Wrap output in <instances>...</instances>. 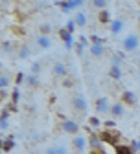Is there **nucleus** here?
<instances>
[{
	"label": "nucleus",
	"instance_id": "obj_35",
	"mask_svg": "<svg viewBox=\"0 0 140 154\" xmlns=\"http://www.w3.org/2000/svg\"><path fill=\"white\" fill-rule=\"evenodd\" d=\"M31 73H33V75L41 73V63H33V64H31Z\"/></svg>",
	"mask_w": 140,
	"mask_h": 154
},
{
	"label": "nucleus",
	"instance_id": "obj_12",
	"mask_svg": "<svg viewBox=\"0 0 140 154\" xmlns=\"http://www.w3.org/2000/svg\"><path fill=\"white\" fill-rule=\"evenodd\" d=\"M35 44H37L39 48H43V50H50V46H52V37L39 33V35L35 37Z\"/></svg>",
	"mask_w": 140,
	"mask_h": 154
},
{
	"label": "nucleus",
	"instance_id": "obj_30",
	"mask_svg": "<svg viewBox=\"0 0 140 154\" xmlns=\"http://www.w3.org/2000/svg\"><path fill=\"white\" fill-rule=\"evenodd\" d=\"M65 28H67V31H70V33L74 35V31L77 29V24H76V20H74V18H70V20L67 22V26H65Z\"/></svg>",
	"mask_w": 140,
	"mask_h": 154
},
{
	"label": "nucleus",
	"instance_id": "obj_6",
	"mask_svg": "<svg viewBox=\"0 0 140 154\" xmlns=\"http://www.w3.org/2000/svg\"><path fill=\"white\" fill-rule=\"evenodd\" d=\"M111 105H112V103H109L107 97H98L96 103H94L98 114H109V112H111Z\"/></svg>",
	"mask_w": 140,
	"mask_h": 154
},
{
	"label": "nucleus",
	"instance_id": "obj_15",
	"mask_svg": "<svg viewBox=\"0 0 140 154\" xmlns=\"http://www.w3.org/2000/svg\"><path fill=\"white\" fill-rule=\"evenodd\" d=\"M124 59H125V53H124V51H116V53H112V55H111V66L122 68Z\"/></svg>",
	"mask_w": 140,
	"mask_h": 154
},
{
	"label": "nucleus",
	"instance_id": "obj_21",
	"mask_svg": "<svg viewBox=\"0 0 140 154\" xmlns=\"http://www.w3.org/2000/svg\"><path fill=\"white\" fill-rule=\"evenodd\" d=\"M8 118H9V110L4 108L2 114H0V128L2 130H8Z\"/></svg>",
	"mask_w": 140,
	"mask_h": 154
},
{
	"label": "nucleus",
	"instance_id": "obj_16",
	"mask_svg": "<svg viewBox=\"0 0 140 154\" xmlns=\"http://www.w3.org/2000/svg\"><path fill=\"white\" fill-rule=\"evenodd\" d=\"M112 20H114V18L111 17L109 9H103V11H99V13H98V22H99V24H103V26H109Z\"/></svg>",
	"mask_w": 140,
	"mask_h": 154
},
{
	"label": "nucleus",
	"instance_id": "obj_36",
	"mask_svg": "<svg viewBox=\"0 0 140 154\" xmlns=\"http://www.w3.org/2000/svg\"><path fill=\"white\" fill-rule=\"evenodd\" d=\"M44 154H59V147H57V145H50Z\"/></svg>",
	"mask_w": 140,
	"mask_h": 154
},
{
	"label": "nucleus",
	"instance_id": "obj_26",
	"mask_svg": "<svg viewBox=\"0 0 140 154\" xmlns=\"http://www.w3.org/2000/svg\"><path fill=\"white\" fill-rule=\"evenodd\" d=\"M13 50H15V46L11 41H2V51L4 53H13Z\"/></svg>",
	"mask_w": 140,
	"mask_h": 154
},
{
	"label": "nucleus",
	"instance_id": "obj_37",
	"mask_svg": "<svg viewBox=\"0 0 140 154\" xmlns=\"http://www.w3.org/2000/svg\"><path fill=\"white\" fill-rule=\"evenodd\" d=\"M63 86H65V88H72V86H74V79L65 77V79H63Z\"/></svg>",
	"mask_w": 140,
	"mask_h": 154
},
{
	"label": "nucleus",
	"instance_id": "obj_9",
	"mask_svg": "<svg viewBox=\"0 0 140 154\" xmlns=\"http://www.w3.org/2000/svg\"><path fill=\"white\" fill-rule=\"evenodd\" d=\"M61 128H63L67 134H74V136H77V134H79V125H77L74 119H63Z\"/></svg>",
	"mask_w": 140,
	"mask_h": 154
},
{
	"label": "nucleus",
	"instance_id": "obj_41",
	"mask_svg": "<svg viewBox=\"0 0 140 154\" xmlns=\"http://www.w3.org/2000/svg\"><path fill=\"white\" fill-rule=\"evenodd\" d=\"M138 22H140V11H138Z\"/></svg>",
	"mask_w": 140,
	"mask_h": 154
},
{
	"label": "nucleus",
	"instance_id": "obj_34",
	"mask_svg": "<svg viewBox=\"0 0 140 154\" xmlns=\"http://www.w3.org/2000/svg\"><path fill=\"white\" fill-rule=\"evenodd\" d=\"M74 50H76V53H77L79 57H81V55H83V50H85V46H83L81 42L77 41V42H76V48H74Z\"/></svg>",
	"mask_w": 140,
	"mask_h": 154
},
{
	"label": "nucleus",
	"instance_id": "obj_22",
	"mask_svg": "<svg viewBox=\"0 0 140 154\" xmlns=\"http://www.w3.org/2000/svg\"><path fill=\"white\" fill-rule=\"evenodd\" d=\"M114 150H116V154H135L131 145H118V147H114Z\"/></svg>",
	"mask_w": 140,
	"mask_h": 154
},
{
	"label": "nucleus",
	"instance_id": "obj_1",
	"mask_svg": "<svg viewBox=\"0 0 140 154\" xmlns=\"http://www.w3.org/2000/svg\"><path fill=\"white\" fill-rule=\"evenodd\" d=\"M140 46V37L136 33H129L127 37H124V41H122V51L124 53H133L136 51Z\"/></svg>",
	"mask_w": 140,
	"mask_h": 154
},
{
	"label": "nucleus",
	"instance_id": "obj_7",
	"mask_svg": "<svg viewBox=\"0 0 140 154\" xmlns=\"http://www.w3.org/2000/svg\"><path fill=\"white\" fill-rule=\"evenodd\" d=\"M72 106L77 112H87L89 110V103H87V99L83 97V95H74L72 97Z\"/></svg>",
	"mask_w": 140,
	"mask_h": 154
},
{
	"label": "nucleus",
	"instance_id": "obj_19",
	"mask_svg": "<svg viewBox=\"0 0 140 154\" xmlns=\"http://www.w3.org/2000/svg\"><path fill=\"white\" fill-rule=\"evenodd\" d=\"M109 77H111V79H114V81H120V79L124 77V72H122V68L111 66V68H109Z\"/></svg>",
	"mask_w": 140,
	"mask_h": 154
},
{
	"label": "nucleus",
	"instance_id": "obj_39",
	"mask_svg": "<svg viewBox=\"0 0 140 154\" xmlns=\"http://www.w3.org/2000/svg\"><path fill=\"white\" fill-rule=\"evenodd\" d=\"M103 125H105V128H114V121H109V119H107Z\"/></svg>",
	"mask_w": 140,
	"mask_h": 154
},
{
	"label": "nucleus",
	"instance_id": "obj_40",
	"mask_svg": "<svg viewBox=\"0 0 140 154\" xmlns=\"http://www.w3.org/2000/svg\"><path fill=\"white\" fill-rule=\"evenodd\" d=\"M90 154H105V150L102 149V150H90Z\"/></svg>",
	"mask_w": 140,
	"mask_h": 154
},
{
	"label": "nucleus",
	"instance_id": "obj_11",
	"mask_svg": "<svg viewBox=\"0 0 140 154\" xmlns=\"http://www.w3.org/2000/svg\"><path fill=\"white\" fill-rule=\"evenodd\" d=\"M102 145H103V141H102V138H99V132H92L90 136H89V147H90V150H102Z\"/></svg>",
	"mask_w": 140,
	"mask_h": 154
},
{
	"label": "nucleus",
	"instance_id": "obj_18",
	"mask_svg": "<svg viewBox=\"0 0 140 154\" xmlns=\"http://www.w3.org/2000/svg\"><path fill=\"white\" fill-rule=\"evenodd\" d=\"M74 20H76L77 28H85V26H87V15H85V13H81V11H76Z\"/></svg>",
	"mask_w": 140,
	"mask_h": 154
},
{
	"label": "nucleus",
	"instance_id": "obj_25",
	"mask_svg": "<svg viewBox=\"0 0 140 154\" xmlns=\"http://www.w3.org/2000/svg\"><path fill=\"white\" fill-rule=\"evenodd\" d=\"M13 147H15L13 138H8V140H4V141H2V150H4V152H9Z\"/></svg>",
	"mask_w": 140,
	"mask_h": 154
},
{
	"label": "nucleus",
	"instance_id": "obj_29",
	"mask_svg": "<svg viewBox=\"0 0 140 154\" xmlns=\"http://www.w3.org/2000/svg\"><path fill=\"white\" fill-rule=\"evenodd\" d=\"M89 127H94V128L102 127V121H99L98 116H90V118H89Z\"/></svg>",
	"mask_w": 140,
	"mask_h": 154
},
{
	"label": "nucleus",
	"instance_id": "obj_38",
	"mask_svg": "<svg viewBox=\"0 0 140 154\" xmlns=\"http://www.w3.org/2000/svg\"><path fill=\"white\" fill-rule=\"evenodd\" d=\"M131 147H133V150H135V152H140V138H138V140H135V141L131 143Z\"/></svg>",
	"mask_w": 140,
	"mask_h": 154
},
{
	"label": "nucleus",
	"instance_id": "obj_5",
	"mask_svg": "<svg viewBox=\"0 0 140 154\" xmlns=\"http://www.w3.org/2000/svg\"><path fill=\"white\" fill-rule=\"evenodd\" d=\"M120 101H124V105H127V106H136L138 97H136V94H135V92H131V90H124L122 95H120Z\"/></svg>",
	"mask_w": 140,
	"mask_h": 154
},
{
	"label": "nucleus",
	"instance_id": "obj_27",
	"mask_svg": "<svg viewBox=\"0 0 140 154\" xmlns=\"http://www.w3.org/2000/svg\"><path fill=\"white\" fill-rule=\"evenodd\" d=\"M89 41H90V46H96V44H105V38L98 37V35H90V37H89Z\"/></svg>",
	"mask_w": 140,
	"mask_h": 154
},
{
	"label": "nucleus",
	"instance_id": "obj_31",
	"mask_svg": "<svg viewBox=\"0 0 140 154\" xmlns=\"http://www.w3.org/2000/svg\"><path fill=\"white\" fill-rule=\"evenodd\" d=\"M18 99H21V90L18 88H13V92H11V103H18Z\"/></svg>",
	"mask_w": 140,
	"mask_h": 154
},
{
	"label": "nucleus",
	"instance_id": "obj_23",
	"mask_svg": "<svg viewBox=\"0 0 140 154\" xmlns=\"http://www.w3.org/2000/svg\"><path fill=\"white\" fill-rule=\"evenodd\" d=\"M26 85L31 86V88H37V86H39V77L33 75V73H30V75L26 77Z\"/></svg>",
	"mask_w": 140,
	"mask_h": 154
},
{
	"label": "nucleus",
	"instance_id": "obj_33",
	"mask_svg": "<svg viewBox=\"0 0 140 154\" xmlns=\"http://www.w3.org/2000/svg\"><path fill=\"white\" fill-rule=\"evenodd\" d=\"M39 29H41V35H48L50 37V33H52V26L50 24H43Z\"/></svg>",
	"mask_w": 140,
	"mask_h": 154
},
{
	"label": "nucleus",
	"instance_id": "obj_4",
	"mask_svg": "<svg viewBox=\"0 0 140 154\" xmlns=\"http://www.w3.org/2000/svg\"><path fill=\"white\" fill-rule=\"evenodd\" d=\"M59 37H61V41L65 42L67 50H72L76 48V41H74V35L70 31H67V28H59Z\"/></svg>",
	"mask_w": 140,
	"mask_h": 154
},
{
	"label": "nucleus",
	"instance_id": "obj_8",
	"mask_svg": "<svg viewBox=\"0 0 140 154\" xmlns=\"http://www.w3.org/2000/svg\"><path fill=\"white\" fill-rule=\"evenodd\" d=\"M109 114L112 116L114 119H120V118L125 114V105H124L122 101H114V103L111 105V112H109Z\"/></svg>",
	"mask_w": 140,
	"mask_h": 154
},
{
	"label": "nucleus",
	"instance_id": "obj_3",
	"mask_svg": "<svg viewBox=\"0 0 140 154\" xmlns=\"http://www.w3.org/2000/svg\"><path fill=\"white\" fill-rule=\"evenodd\" d=\"M85 2L81 0H67V2H55V6H59L63 9V13H70V11H76L77 8H81Z\"/></svg>",
	"mask_w": 140,
	"mask_h": 154
},
{
	"label": "nucleus",
	"instance_id": "obj_17",
	"mask_svg": "<svg viewBox=\"0 0 140 154\" xmlns=\"http://www.w3.org/2000/svg\"><path fill=\"white\" fill-rule=\"evenodd\" d=\"M105 44H96V46H90V55L94 57V59H102V57L105 55Z\"/></svg>",
	"mask_w": 140,
	"mask_h": 154
},
{
	"label": "nucleus",
	"instance_id": "obj_14",
	"mask_svg": "<svg viewBox=\"0 0 140 154\" xmlns=\"http://www.w3.org/2000/svg\"><path fill=\"white\" fill-rule=\"evenodd\" d=\"M124 18H114V20L109 24V31L112 33V35H118V33H122V29H124Z\"/></svg>",
	"mask_w": 140,
	"mask_h": 154
},
{
	"label": "nucleus",
	"instance_id": "obj_32",
	"mask_svg": "<svg viewBox=\"0 0 140 154\" xmlns=\"http://www.w3.org/2000/svg\"><path fill=\"white\" fill-rule=\"evenodd\" d=\"M26 77H28V75H26L24 72H18V73H17V77H15V81H17V85L21 86V85H22V83L26 81Z\"/></svg>",
	"mask_w": 140,
	"mask_h": 154
},
{
	"label": "nucleus",
	"instance_id": "obj_24",
	"mask_svg": "<svg viewBox=\"0 0 140 154\" xmlns=\"http://www.w3.org/2000/svg\"><path fill=\"white\" fill-rule=\"evenodd\" d=\"M90 6L96 8V9H99V11H103V9L109 8V2H105V0H94V2H90Z\"/></svg>",
	"mask_w": 140,
	"mask_h": 154
},
{
	"label": "nucleus",
	"instance_id": "obj_13",
	"mask_svg": "<svg viewBox=\"0 0 140 154\" xmlns=\"http://www.w3.org/2000/svg\"><path fill=\"white\" fill-rule=\"evenodd\" d=\"M52 72H54V75L55 77H68V68L65 66V63H55L54 64V68H52Z\"/></svg>",
	"mask_w": 140,
	"mask_h": 154
},
{
	"label": "nucleus",
	"instance_id": "obj_10",
	"mask_svg": "<svg viewBox=\"0 0 140 154\" xmlns=\"http://www.w3.org/2000/svg\"><path fill=\"white\" fill-rule=\"evenodd\" d=\"M87 145H89V140H87L85 136H81V134L74 136V140H72V147L76 149V152L81 154V152L85 150V147H87Z\"/></svg>",
	"mask_w": 140,
	"mask_h": 154
},
{
	"label": "nucleus",
	"instance_id": "obj_28",
	"mask_svg": "<svg viewBox=\"0 0 140 154\" xmlns=\"http://www.w3.org/2000/svg\"><path fill=\"white\" fill-rule=\"evenodd\" d=\"M8 86H9V77L2 73L0 75V90H8Z\"/></svg>",
	"mask_w": 140,
	"mask_h": 154
},
{
	"label": "nucleus",
	"instance_id": "obj_2",
	"mask_svg": "<svg viewBox=\"0 0 140 154\" xmlns=\"http://www.w3.org/2000/svg\"><path fill=\"white\" fill-rule=\"evenodd\" d=\"M99 138H102L103 143H109L112 147H118V145H122L120 143V132L116 128H107V130H102L99 132Z\"/></svg>",
	"mask_w": 140,
	"mask_h": 154
},
{
	"label": "nucleus",
	"instance_id": "obj_20",
	"mask_svg": "<svg viewBox=\"0 0 140 154\" xmlns=\"http://www.w3.org/2000/svg\"><path fill=\"white\" fill-rule=\"evenodd\" d=\"M31 53V48L28 44H21V48L17 50V55H18V59H28Z\"/></svg>",
	"mask_w": 140,
	"mask_h": 154
}]
</instances>
